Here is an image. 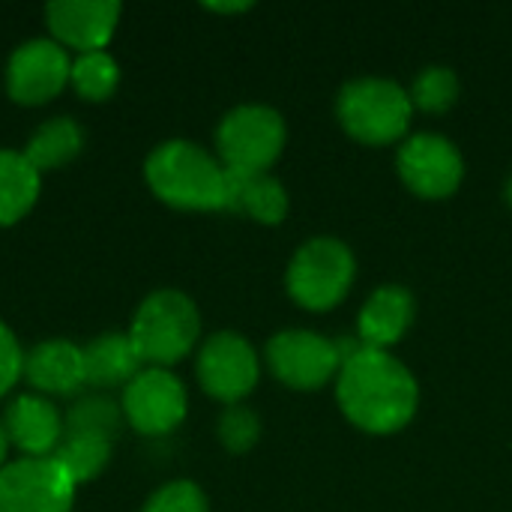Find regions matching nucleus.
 Masks as SVG:
<instances>
[{
    "instance_id": "nucleus-26",
    "label": "nucleus",
    "mask_w": 512,
    "mask_h": 512,
    "mask_svg": "<svg viewBox=\"0 0 512 512\" xmlns=\"http://www.w3.org/2000/svg\"><path fill=\"white\" fill-rule=\"evenodd\" d=\"M141 512H207V498L195 483L180 480L159 489Z\"/></svg>"
},
{
    "instance_id": "nucleus-14",
    "label": "nucleus",
    "mask_w": 512,
    "mask_h": 512,
    "mask_svg": "<svg viewBox=\"0 0 512 512\" xmlns=\"http://www.w3.org/2000/svg\"><path fill=\"white\" fill-rule=\"evenodd\" d=\"M414 315H417V300L405 285H381L360 309L357 339L366 348L387 351L411 330Z\"/></svg>"
},
{
    "instance_id": "nucleus-16",
    "label": "nucleus",
    "mask_w": 512,
    "mask_h": 512,
    "mask_svg": "<svg viewBox=\"0 0 512 512\" xmlns=\"http://www.w3.org/2000/svg\"><path fill=\"white\" fill-rule=\"evenodd\" d=\"M222 210L252 216L255 222H264V225H279L288 213V192L267 171L225 168V207Z\"/></svg>"
},
{
    "instance_id": "nucleus-2",
    "label": "nucleus",
    "mask_w": 512,
    "mask_h": 512,
    "mask_svg": "<svg viewBox=\"0 0 512 512\" xmlns=\"http://www.w3.org/2000/svg\"><path fill=\"white\" fill-rule=\"evenodd\" d=\"M150 189L180 210H222L225 207V165L189 141H165L147 159Z\"/></svg>"
},
{
    "instance_id": "nucleus-9",
    "label": "nucleus",
    "mask_w": 512,
    "mask_h": 512,
    "mask_svg": "<svg viewBox=\"0 0 512 512\" xmlns=\"http://www.w3.org/2000/svg\"><path fill=\"white\" fill-rule=\"evenodd\" d=\"M399 174L420 198H447L465 177V159L459 147L438 132H417L399 147Z\"/></svg>"
},
{
    "instance_id": "nucleus-30",
    "label": "nucleus",
    "mask_w": 512,
    "mask_h": 512,
    "mask_svg": "<svg viewBox=\"0 0 512 512\" xmlns=\"http://www.w3.org/2000/svg\"><path fill=\"white\" fill-rule=\"evenodd\" d=\"M507 201H510V207H512V177L507 180Z\"/></svg>"
},
{
    "instance_id": "nucleus-6",
    "label": "nucleus",
    "mask_w": 512,
    "mask_h": 512,
    "mask_svg": "<svg viewBox=\"0 0 512 512\" xmlns=\"http://www.w3.org/2000/svg\"><path fill=\"white\" fill-rule=\"evenodd\" d=\"M285 138V120L270 105H237L216 129L222 165L234 171H267L279 159Z\"/></svg>"
},
{
    "instance_id": "nucleus-27",
    "label": "nucleus",
    "mask_w": 512,
    "mask_h": 512,
    "mask_svg": "<svg viewBox=\"0 0 512 512\" xmlns=\"http://www.w3.org/2000/svg\"><path fill=\"white\" fill-rule=\"evenodd\" d=\"M24 372V357L21 348L15 342V336L0 324V396L18 381V375Z\"/></svg>"
},
{
    "instance_id": "nucleus-23",
    "label": "nucleus",
    "mask_w": 512,
    "mask_h": 512,
    "mask_svg": "<svg viewBox=\"0 0 512 512\" xmlns=\"http://www.w3.org/2000/svg\"><path fill=\"white\" fill-rule=\"evenodd\" d=\"M69 81L78 90V96L99 102V99H108L114 93V87L120 81V69H117V63H114L111 54H105V51H87V54H81L72 63Z\"/></svg>"
},
{
    "instance_id": "nucleus-11",
    "label": "nucleus",
    "mask_w": 512,
    "mask_h": 512,
    "mask_svg": "<svg viewBox=\"0 0 512 512\" xmlns=\"http://www.w3.org/2000/svg\"><path fill=\"white\" fill-rule=\"evenodd\" d=\"M120 408L141 435H165L186 417V390L168 369H144L123 387Z\"/></svg>"
},
{
    "instance_id": "nucleus-3",
    "label": "nucleus",
    "mask_w": 512,
    "mask_h": 512,
    "mask_svg": "<svg viewBox=\"0 0 512 512\" xmlns=\"http://www.w3.org/2000/svg\"><path fill=\"white\" fill-rule=\"evenodd\" d=\"M336 114L351 138L363 144H393L408 132L414 102L402 84L363 75L339 90Z\"/></svg>"
},
{
    "instance_id": "nucleus-17",
    "label": "nucleus",
    "mask_w": 512,
    "mask_h": 512,
    "mask_svg": "<svg viewBox=\"0 0 512 512\" xmlns=\"http://www.w3.org/2000/svg\"><path fill=\"white\" fill-rule=\"evenodd\" d=\"M24 378L30 387L51 396H72L84 381V351L69 342H42L24 357Z\"/></svg>"
},
{
    "instance_id": "nucleus-28",
    "label": "nucleus",
    "mask_w": 512,
    "mask_h": 512,
    "mask_svg": "<svg viewBox=\"0 0 512 512\" xmlns=\"http://www.w3.org/2000/svg\"><path fill=\"white\" fill-rule=\"evenodd\" d=\"M249 6L252 3H207V9H213V12H243Z\"/></svg>"
},
{
    "instance_id": "nucleus-25",
    "label": "nucleus",
    "mask_w": 512,
    "mask_h": 512,
    "mask_svg": "<svg viewBox=\"0 0 512 512\" xmlns=\"http://www.w3.org/2000/svg\"><path fill=\"white\" fill-rule=\"evenodd\" d=\"M258 438H261V420L255 411L243 405L225 408V414L219 417V441L225 444V450L246 453L258 444Z\"/></svg>"
},
{
    "instance_id": "nucleus-10",
    "label": "nucleus",
    "mask_w": 512,
    "mask_h": 512,
    "mask_svg": "<svg viewBox=\"0 0 512 512\" xmlns=\"http://www.w3.org/2000/svg\"><path fill=\"white\" fill-rule=\"evenodd\" d=\"M201 387L228 405H237L258 384V354L240 333H216L198 354Z\"/></svg>"
},
{
    "instance_id": "nucleus-15",
    "label": "nucleus",
    "mask_w": 512,
    "mask_h": 512,
    "mask_svg": "<svg viewBox=\"0 0 512 512\" xmlns=\"http://www.w3.org/2000/svg\"><path fill=\"white\" fill-rule=\"evenodd\" d=\"M6 441L30 459H51L63 438V420L57 408L39 396H18L3 417Z\"/></svg>"
},
{
    "instance_id": "nucleus-8",
    "label": "nucleus",
    "mask_w": 512,
    "mask_h": 512,
    "mask_svg": "<svg viewBox=\"0 0 512 512\" xmlns=\"http://www.w3.org/2000/svg\"><path fill=\"white\" fill-rule=\"evenodd\" d=\"M75 480L54 459H21L0 471V512H69Z\"/></svg>"
},
{
    "instance_id": "nucleus-29",
    "label": "nucleus",
    "mask_w": 512,
    "mask_h": 512,
    "mask_svg": "<svg viewBox=\"0 0 512 512\" xmlns=\"http://www.w3.org/2000/svg\"><path fill=\"white\" fill-rule=\"evenodd\" d=\"M6 447H9V441H6V432H3V423H0V465L6 459Z\"/></svg>"
},
{
    "instance_id": "nucleus-18",
    "label": "nucleus",
    "mask_w": 512,
    "mask_h": 512,
    "mask_svg": "<svg viewBox=\"0 0 512 512\" xmlns=\"http://www.w3.org/2000/svg\"><path fill=\"white\" fill-rule=\"evenodd\" d=\"M84 351V381L96 390L126 387L141 372V357L129 339V333H105L90 342Z\"/></svg>"
},
{
    "instance_id": "nucleus-7",
    "label": "nucleus",
    "mask_w": 512,
    "mask_h": 512,
    "mask_svg": "<svg viewBox=\"0 0 512 512\" xmlns=\"http://www.w3.org/2000/svg\"><path fill=\"white\" fill-rule=\"evenodd\" d=\"M270 372L291 390H318L339 375L342 357L336 339L315 330H282L267 345Z\"/></svg>"
},
{
    "instance_id": "nucleus-22",
    "label": "nucleus",
    "mask_w": 512,
    "mask_h": 512,
    "mask_svg": "<svg viewBox=\"0 0 512 512\" xmlns=\"http://www.w3.org/2000/svg\"><path fill=\"white\" fill-rule=\"evenodd\" d=\"M108 456H111V441H102V438H84V435H63L60 438V447L54 450V462L78 483H87L93 480L105 465H108Z\"/></svg>"
},
{
    "instance_id": "nucleus-12",
    "label": "nucleus",
    "mask_w": 512,
    "mask_h": 512,
    "mask_svg": "<svg viewBox=\"0 0 512 512\" xmlns=\"http://www.w3.org/2000/svg\"><path fill=\"white\" fill-rule=\"evenodd\" d=\"M69 57L66 51L51 39H30L9 57L6 69V87L15 102L24 105H42L54 99L66 81H69Z\"/></svg>"
},
{
    "instance_id": "nucleus-20",
    "label": "nucleus",
    "mask_w": 512,
    "mask_h": 512,
    "mask_svg": "<svg viewBox=\"0 0 512 512\" xmlns=\"http://www.w3.org/2000/svg\"><path fill=\"white\" fill-rule=\"evenodd\" d=\"M81 144H84V135L78 129V123L69 117H54L36 129V135L30 138V144L24 150V159L42 174L48 168H57V165L75 159Z\"/></svg>"
},
{
    "instance_id": "nucleus-4",
    "label": "nucleus",
    "mask_w": 512,
    "mask_h": 512,
    "mask_svg": "<svg viewBox=\"0 0 512 512\" xmlns=\"http://www.w3.org/2000/svg\"><path fill=\"white\" fill-rule=\"evenodd\" d=\"M198 333H201V318L195 303L186 294L165 288L150 294L138 306L129 339L141 363H150L153 369H165L192 351Z\"/></svg>"
},
{
    "instance_id": "nucleus-5",
    "label": "nucleus",
    "mask_w": 512,
    "mask_h": 512,
    "mask_svg": "<svg viewBox=\"0 0 512 512\" xmlns=\"http://www.w3.org/2000/svg\"><path fill=\"white\" fill-rule=\"evenodd\" d=\"M357 276L354 252L339 237H309L291 258L285 282L288 294L312 312L333 309L345 300Z\"/></svg>"
},
{
    "instance_id": "nucleus-24",
    "label": "nucleus",
    "mask_w": 512,
    "mask_h": 512,
    "mask_svg": "<svg viewBox=\"0 0 512 512\" xmlns=\"http://www.w3.org/2000/svg\"><path fill=\"white\" fill-rule=\"evenodd\" d=\"M459 99V75L450 66H426L411 87V102L414 108L423 111H447Z\"/></svg>"
},
{
    "instance_id": "nucleus-21",
    "label": "nucleus",
    "mask_w": 512,
    "mask_h": 512,
    "mask_svg": "<svg viewBox=\"0 0 512 512\" xmlns=\"http://www.w3.org/2000/svg\"><path fill=\"white\" fill-rule=\"evenodd\" d=\"M120 429H123V408L105 396H84L63 417V435L102 438L114 444Z\"/></svg>"
},
{
    "instance_id": "nucleus-19",
    "label": "nucleus",
    "mask_w": 512,
    "mask_h": 512,
    "mask_svg": "<svg viewBox=\"0 0 512 512\" xmlns=\"http://www.w3.org/2000/svg\"><path fill=\"white\" fill-rule=\"evenodd\" d=\"M39 171L24 159V153L0 150V225L18 222L36 201Z\"/></svg>"
},
{
    "instance_id": "nucleus-13",
    "label": "nucleus",
    "mask_w": 512,
    "mask_h": 512,
    "mask_svg": "<svg viewBox=\"0 0 512 512\" xmlns=\"http://www.w3.org/2000/svg\"><path fill=\"white\" fill-rule=\"evenodd\" d=\"M45 18L57 42L87 51H102V45L111 39L120 3L114 0H54L45 6Z\"/></svg>"
},
{
    "instance_id": "nucleus-1",
    "label": "nucleus",
    "mask_w": 512,
    "mask_h": 512,
    "mask_svg": "<svg viewBox=\"0 0 512 512\" xmlns=\"http://www.w3.org/2000/svg\"><path fill=\"white\" fill-rule=\"evenodd\" d=\"M336 399L342 414L363 432L390 435L405 429L420 405L414 372L390 351L360 348L336 375Z\"/></svg>"
}]
</instances>
